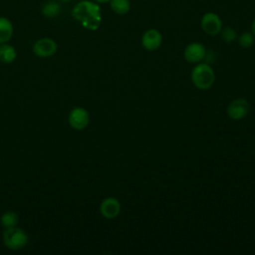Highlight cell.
<instances>
[{
	"instance_id": "obj_8",
	"label": "cell",
	"mask_w": 255,
	"mask_h": 255,
	"mask_svg": "<svg viewBox=\"0 0 255 255\" xmlns=\"http://www.w3.org/2000/svg\"><path fill=\"white\" fill-rule=\"evenodd\" d=\"M184 59L189 63H199L206 56L205 47L200 43H191L184 49Z\"/></svg>"
},
{
	"instance_id": "obj_18",
	"label": "cell",
	"mask_w": 255,
	"mask_h": 255,
	"mask_svg": "<svg viewBox=\"0 0 255 255\" xmlns=\"http://www.w3.org/2000/svg\"><path fill=\"white\" fill-rule=\"evenodd\" d=\"M251 29H252V34L255 36V19H254V20H253V22H252Z\"/></svg>"
},
{
	"instance_id": "obj_6",
	"label": "cell",
	"mask_w": 255,
	"mask_h": 255,
	"mask_svg": "<svg viewBox=\"0 0 255 255\" xmlns=\"http://www.w3.org/2000/svg\"><path fill=\"white\" fill-rule=\"evenodd\" d=\"M249 104L245 99L233 100L227 107V115L231 120L239 121L244 119L249 112Z\"/></svg>"
},
{
	"instance_id": "obj_13",
	"label": "cell",
	"mask_w": 255,
	"mask_h": 255,
	"mask_svg": "<svg viewBox=\"0 0 255 255\" xmlns=\"http://www.w3.org/2000/svg\"><path fill=\"white\" fill-rule=\"evenodd\" d=\"M60 12L61 5L54 0H49L42 6V14L47 18H55L60 14Z\"/></svg>"
},
{
	"instance_id": "obj_14",
	"label": "cell",
	"mask_w": 255,
	"mask_h": 255,
	"mask_svg": "<svg viewBox=\"0 0 255 255\" xmlns=\"http://www.w3.org/2000/svg\"><path fill=\"white\" fill-rule=\"evenodd\" d=\"M19 221L18 215L16 212L14 211H6L2 214L1 218H0V222L1 225L6 229V228H11L14 226H17V223Z\"/></svg>"
},
{
	"instance_id": "obj_2",
	"label": "cell",
	"mask_w": 255,
	"mask_h": 255,
	"mask_svg": "<svg viewBox=\"0 0 255 255\" xmlns=\"http://www.w3.org/2000/svg\"><path fill=\"white\" fill-rule=\"evenodd\" d=\"M215 75L212 68L208 64H198L191 72V81L199 90H208L212 87Z\"/></svg>"
},
{
	"instance_id": "obj_7",
	"label": "cell",
	"mask_w": 255,
	"mask_h": 255,
	"mask_svg": "<svg viewBox=\"0 0 255 255\" xmlns=\"http://www.w3.org/2000/svg\"><path fill=\"white\" fill-rule=\"evenodd\" d=\"M201 28L206 34L210 36L219 34L222 28V23L219 16L212 12L205 13L201 19Z\"/></svg>"
},
{
	"instance_id": "obj_16",
	"label": "cell",
	"mask_w": 255,
	"mask_h": 255,
	"mask_svg": "<svg viewBox=\"0 0 255 255\" xmlns=\"http://www.w3.org/2000/svg\"><path fill=\"white\" fill-rule=\"evenodd\" d=\"M238 43L242 48H250L254 44V35L249 32L242 33L238 38Z\"/></svg>"
},
{
	"instance_id": "obj_15",
	"label": "cell",
	"mask_w": 255,
	"mask_h": 255,
	"mask_svg": "<svg viewBox=\"0 0 255 255\" xmlns=\"http://www.w3.org/2000/svg\"><path fill=\"white\" fill-rule=\"evenodd\" d=\"M111 9L117 14H127L130 9L129 0H111Z\"/></svg>"
},
{
	"instance_id": "obj_4",
	"label": "cell",
	"mask_w": 255,
	"mask_h": 255,
	"mask_svg": "<svg viewBox=\"0 0 255 255\" xmlns=\"http://www.w3.org/2000/svg\"><path fill=\"white\" fill-rule=\"evenodd\" d=\"M68 122L72 128L82 130L88 127L90 122V115L86 109L77 107L71 110L68 116Z\"/></svg>"
},
{
	"instance_id": "obj_19",
	"label": "cell",
	"mask_w": 255,
	"mask_h": 255,
	"mask_svg": "<svg viewBox=\"0 0 255 255\" xmlns=\"http://www.w3.org/2000/svg\"><path fill=\"white\" fill-rule=\"evenodd\" d=\"M94 1L97 3H107V2H110L111 0H94Z\"/></svg>"
},
{
	"instance_id": "obj_12",
	"label": "cell",
	"mask_w": 255,
	"mask_h": 255,
	"mask_svg": "<svg viewBox=\"0 0 255 255\" xmlns=\"http://www.w3.org/2000/svg\"><path fill=\"white\" fill-rule=\"evenodd\" d=\"M17 57L16 49L7 43L0 44V62L4 64H11Z\"/></svg>"
},
{
	"instance_id": "obj_5",
	"label": "cell",
	"mask_w": 255,
	"mask_h": 255,
	"mask_svg": "<svg viewBox=\"0 0 255 255\" xmlns=\"http://www.w3.org/2000/svg\"><path fill=\"white\" fill-rule=\"evenodd\" d=\"M58 49L57 43L51 38H41L33 45V53L39 58L52 57Z\"/></svg>"
},
{
	"instance_id": "obj_17",
	"label": "cell",
	"mask_w": 255,
	"mask_h": 255,
	"mask_svg": "<svg viewBox=\"0 0 255 255\" xmlns=\"http://www.w3.org/2000/svg\"><path fill=\"white\" fill-rule=\"evenodd\" d=\"M220 33H221V38L226 43H231L236 38V32L230 27L224 28L223 30L220 31Z\"/></svg>"
},
{
	"instance_id": "obj_11",
	"label": "cell",
	"mask_w": 255,
	"mask_h": 255,
	"mask_svg": "<svg viewBox=\"0 0 255 255\" xmlns=\"http://www.w3.org/2000/svg\"><path fill=\"white\" fill-rule=\"evenodd\" d=\"M13 36V24L6 17H0V44L8 43Z\"/></svg>"
},
{
	"instance_id": "obj_3",
	"label": "cell",
	"mask_w": 255,
	"mask_h": 255,
	"mask_svg": "<svg viewBox=\"0 0 255 255\" xmlns=\"http://www.w3.org/2000/svg\"><path fill=\"white\" fill-rule=\"evenodd\" d=\"M29 241L27 233L17 226L6 228L3 232V242L8 249L20 250L23 249Z\"/></svg>"
},
{
	"instance_id": "obj_1",
	"label": "cell",
	"mask_w": 255,
	"mask_h": 255,
	"mask_svg": "<svg viewBox=\"0 0 255 255\" xmlns=\"http://www.w3.org/2000/svg\"><path fill=\"white\" fill-rule=\"evenodd\" d=\"M71 15L87 30L96 31L102 23L101 7L93 1H80L74 6Z\"/></svg>"
},
{
	"instance_id": "obj_20",
	"label": "cell",
	"mask_w": 255,
	"mask_h": 255,
	"mask_svg": "<svg viewBox=\"0 0 255 255\" xmlns=\"http://www.w3.org/2000/svg\"><path fill=\"white\" fill-rule=\"evenodd\" d=\"M60 1H62V2H69V1H71V0H60Z\"/></svg>"
},
{
	"instance_id": "obj_9",
	"label": "cell",
	"mask_w": 255,
	"mask_h": 255,
	"mask_svg": "<svg viewBox=\"0 0 255 255\" xmlns=\"http://www.w3.org/2000/svg\"><path fill=\"white\" fill-rule=\"evenodd\" d=\"M121 211V203L115 197L105 198L100 205L101 214L108 219L116 218Z\"/></svg>"
},
{
	"instance_id": "obj_10",
	"label": "cell",
	"mask_w": 255,
	"mask_h": 255,
	"mask_svg": "<svg viewBox=\"0 0 255 255\" xmlns=\"http://www.w3.org/2000/svg\"><path fill=\"white\" fill-rule=\"evenodd\" d=\"M162 42L161 34L155 29H149L144 32L141 38L142 47L147 51H154L159 48Z\"/></svg>"
}]
</instances>
